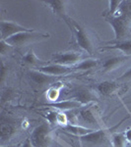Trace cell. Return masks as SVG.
Masks as SVG:
<instances>
[{"label":"cell","mask_w":131,"mask_h":147,"mask_svg":"<svg viewBox=\"0 0 131 147\" xmlns=\"http://www.w3.org/2000/svg\"><path fill=\"white\" fill-rule=\"evenodd\" d=\"M44 3L51 9L52 12L56 16H58L59 18L62 19L66 25L68 26V28H70L71 32H72L73 28H72V24H71V18H69L67 16V13H66V1H61V0H47V1H44Z\"/></svg>","instance_id":"obj_9"},{"label":"cell","mask_w":131,"mask_h":147,"mask_svg":"<svg viewBox=\"0 0 131 147\" xmlns=\"http://www.w3.org/2000/svg\"><path fill=\"white\" fill-rule=\"evenodd\" d=\"M71 24H72V35L75 38L77 45L81 47L84 51H86L89 54H93L95 51L94 43H93V39L91 35L89 34L87 28L82 27L79 25L76 21L71 19Z\"/></svg>","instance_id":"obj_3"},{"label":"cell","mask_w":131,"mask_h":147,"mask_svg":"<svg viewBox=\"0 0 131 147\" xmlns=\"http://www.w3.org/2000/svg\"><path fill=\"white\" fill-rule=\"evenodd\" d=\"M123 0H109L108 1V11L106 12V16H114L118 12L120 5Z\"/></svg>","instance_id":"obj_23"},{"label":"cell","mask_w":131,"mask_h":147,"mask_svg":"<svg viewBox=\"0 0 131 147\" xmlns=\"http://www.w3.org/2000/svg\"><path fill=\"white\" fill-rule=\"evenodd\" d=\"M22 60L26 65L32 66V67H34L35 69H38V68H40V67H44V66L48 65L46 61L40 60V58H38V56L35 54V52L33 49L29 50L27 53L24 55Z\"/></svg>","instance_id":"obj_17"},{"label":"cell","mask_w":131,"mask_h":147,"mask_svg":"<svg viewBox=\"0 0 131 147\" xmlns=\"http://www.w3.org/2000/svg\"><path fill=\"white\" fill-rule=\"evenodd\" d=\"M31 140L34 147H48L51 144V129L46 123H42L33 130Z\"/></svg>","instance_id":"obj_4"},{"label":"cell","mask_w":131,"mask_h":147,"mask_svg":"<svg viewBox=\"0 0 131 147\" xmlns=\"http://www.w3.org/2000/svg\"><path fill=\"white\" fill-rule=\"evenodd\" d=\"M35 70L46 73L47 75L53 76V77H57V76L66 75V74L73 72L74 69H73V67H66V66L58 65V64H48V65L44 66V67L35 69Z\"/></svg>","instance_id":"obj_12"},{"label":"cell","mask_w":131,"mask_h":147,"mask_svg":"<svg viewBox=\"0 0 131 147\" xmlns=\"http://www.w3.org/2000/svg\"><path fill=\"white\" fill-rule=\"evenodd\" d=\"M73 92L74 93L71 96L72 99L78 101L83 106L93 104L94 102L98 101L97 94L91 88H89V87H79V88L75 89Z\"/></svg>","instance_id":"obj_10"},{"label":"cell","mask_w":131,"mask_h":147,"mask_svg":"<svg viewBox=\"0 0 131 147\" xmlns=\"http://www.w3.org/2000/svg\"><path fill=\"white\" fill-rule=\"evenodd\" d=\"M82 53L78 52H60L52 55V62L66 67H74L82 61Z\"/></svg>","instance_id":"obj_7"},{"label":"cell","mask_w":131,"mask_h":147,"mask_svg":"<svg viewBox=\"0 0 131 147\" xmlns=\"http://www.w3.org/2000/svg\"><path fill=\"white\" fill-rule=\"evenodd\" d=\"M57 114L58 111L50 109V110L47 111L46 115H44V118H46L47 123L50 125H57Z\"/></svg>","instance_id":"obj_24"},{"label":"cell","mask_w":131,"mask_h":147,"mask_svg":"<svg viewBox=\"0 0 131 147\" xmlns=\"http://www.w3.org/2000/svg\"><path fill=\"white\" fill-rule=\"evenodd\" d=\"M124 134H125L126 141H127V142H130V143H131V127H128V129L125 130V131H124Z\"/></svg>","instance_id":"obj_29"},{"label":"cell","mask_w":131,"mask_h":147,"mask_svg":"<svg viewBox=\"0 0 131 147\" xmlns=\"http://www.w3.org/2000/svg\"><path fill=\"white\" fill-rule=\"evenodd\" d=\"M57 125H61L62 127L69 125V120H68L67 114L58 111V114H57Z\"/></svg>","instance_id":"obj_25"},{"label":"cell","mask_w":131,"mask_h":147,"mask_svg":"<svg viewBox=\"0 0 131 147\" xmlns=\"http://www.w3.org/2000/svg\"><path fill=\"white\" fill-rule=\"evenodd\" d=\"M111 143H113V147H125L126 145V138L124 131L121 132H114L113 136H111Z\"/></svg>","instance_id":"obj_22"},{"label":"cell","mask_w":131,"mask_h":147,"mask_svg":"<svg viewBox=\"0 0 131 147\" xmlns=\"http://www.w3.org/2000/svg\"><path fill=\"white\" fill-rule=\"evenodd\" d=\"M23 127H25V129H26V127H28V125H29V123H28V121H25V122H23Z\"/></svg>","instance_id":"obj_31"},{"label":"cell","mask_w":131,"mask_h":147,"mask_svg":"<svg viewBox=\"0 0 131 147\" xmlns=\"http://www.w3.org/2000/svg\"><path fill=\"white\" fill-rule=\"evenodd\" d=\"M64 87V84L60 80H57V82H53L49 88L46 90V99L50 102H56L58 99L59 94H60V90Z\"/></svg>","instance_id":"obj_18"},{"label":"cell","mask_w":131,"mask_h":147,"mask_svg":"<svg viewBox=\"0 0 131 147\" xmlns=\"http://www.w3.org/2000/svg\"><path fill=\"white\" fill-rule=\"evenodd\" d=\"M130 79H131V68L128 71H126V72L119 78V80H130Z\"/></svg>","instance_id":"obj_28"},{"label":"cell","mask_w":131,"mask_h":147,"mask_svg":"<svg viewBox=\"0 0 131 147\" xmlns=\"http://www.w3.org/2000/svg\"><path fill=\"white\" fill-rule=\"evenodd\" d=\"M98 91L104 96H109L114 93L118 89V84L114 82L111 80H106V82H101L97 87Z\"/></svg>","instance_id":"obj_19"},{"label":"cell","mask_w":131,"mask_h":147,"mask_svg":"<svg viewBox=\"0 0 131 147\" xmlns=\"http://www.w3.org/2000/svg\"><path fill=\"white\" fill-rule=\"evenodd\" d=\"M12 48H13V46L7 43L6 40H1L0 41V53H1V55H5V54L9 53L12 50Z\"/></svg>","instance_id":"obj_26"},{"label":"cell","mask_w":131,"mask_h":147,"mask_svg":"<svg viewBox=\"0 0 131 147\" xmlns=\"http://www.w3.org/2000/svg\"><path fill=\"white\" fill-rule=\"evenodd\" d=\"M123 122H124V120H122L120 123H118L117 125H114V127H113L111 129H104V127H103V129H96L95 131L87 134V136L80 137V139L84 142H89V143L97 144V145H99V144H103L108 140V138L109 136H113V134H114V132H113V130L115 129L116 127H119Z\"/></svg>","instance_id":"obj_6"},{"label":"cell","mask_w":131,"mask_h":147,"mask_svg":"<svg viewBox=\"0 0 131 147\" xmlns=\"http://www.w3.org/2000/svg\"><path fill=\"white\" fill-rule=\"evenodd\" d=\"M8 73V69L6 68L5 64L2 62L1 64V82H4V80H5L6 78V74Z\"/></svg>","instance_id":"obj_27"},{"label":"cell","mask_w":131,"mask_h":147,"mask_svg":"<svg viewBox=\"0 0 131 147\" xmlns=\"http://www.w3.org/2000/svg\"><path fill=\"white\" fill-rule=\"evenodd\" d=\"M42 106L53 109V110L60 111V112H65V111L83 107L82 104L76 100H73V99H68V100H63V101H56V102H49V103L42 104Z\"/></svg>","instance_id":"obj_11"},{"label":"cell","mask_w":131,"mask_h":147,"mask_svg":"<svg viewBox=\"0 0 131 147\" xmlns=\"http://www.w3.org/2000/svg\"><path fill=\"white\" fill-rule=\"evenodd\" d=\"M29 76H30L31 80L35 82V84L40 85V86H44L46 84H52L55 82V77L50 75H47L46 73L40 72L38 70H32L29 72Z\"/></svg>","instance_id":"obj_13"},{"label":"cell","mask_w":131,"mask_h":147,"mask_svg":"<svg viewBox=\"0 0 131 147\" xmlns=\"http://www.w3.org/2000/svg\"><path fill=\"white\" fill-rule=\"evenodd\" d=\"M31 28H25L15 22L11 21H2L0 22V32H1V40H6L13 35L24 32H30Z\"/></svg>","instance_id":"obj_8"},{"label":"cell","mask_w":131,"mask_h":147,"mask_svg":"<svg viewBox=\"0 0 131 147\" xmlns=\"http://www.w3.org/2000/svg\"><path fill=\"white\" fill-rule=\"evenodd\" d=\"M130 56H113L111 58L106 59L103 64V71L106 73L108 72H113L115 69H117L118 67H120L123 63L126 62L128 59H130Z\"/></svg>","instance_id":"obj_14"},{"label":"cell","mask_w":131,"mask_h":147,"mask_svg":"<svg viewBox=\"0 0 131 147\" xmlns=\"http://www.w3.org/2000/svg\"><path fill=\"white\" fill-rule=\"evenodd\" d=\"M49 37H50V34L47 32H37V30H32L30 32H24L13 35V36L7 38L6 42L13 47H22L34 43V42L48 39Z\"/></svg>","instance_id":"obj_2"},{"label":"cell","mask_w":131,"mask_h":147,"mask_svg":"<svg viewBox=\"0 0 131 147\" xmlns=\"http://www.w3.org/2000/svg\"><path fill=\"white\" fill-rule=\"evenodd\" d=\"M98 64H99V60L88 58L85 59V60H82L79 64L74 66L73 69H74V71H90L92 69L96 68Z\"/></svg>","instance_id":"obj_21"},{"label":"cell","mask_w":131,"mask_h":147,"mask_svg":"<svg viewBox=\"0 0 131 147\" xmlns=\"http://www.w3.org/2000/svg\"><path fill=\"white\" fill-rule=\"evenodd\" d=\"M16 131H17V129L13 125L8 124V123H2L1 125H0V138H1V141L4 142L10 139L15 134Z\"/></svg>","instance_id":"obj_20"},{"label":"cell","mask_w":131,"mask_h":147,"mask_svg":"<svg viewBox=\"0 0 131 147\" xmlns=\"http://www.w3.org/2000/svg\"><path fill=\"white\" fill-rule=\"evenodd\" d=\"M62 129L64 131L68 132V134H73V136H79V137L87 136V134H91V132L96 130L95 129H91V127H82V125H71V124L65 125Z\"/></svg>","instance_id":"obj_16"},{"label":"cell","mask_w":131,"mask_h":147,"mask_svg":"<svg viewBox=\"0 0 131 147\" xmlns=\"http://www.w3.org/2000/svg\"><path fill=\"white\" fill-rule=\"evenodd\" d=\"M103 49H116L122 52L123 55L131 57V39L108 42V45L104 46Z\"/></svg>","instance_id":"obj_15"},{"label":"cell","mask_w":131,"mask_h":147,"mask_svg":"<svg viewBox=\"0 0 131 147\" xmlns=\"http://www.w3.org/2000/svg\"><path fill=\"white\" fill-rule=\"evenodd\" d=\"M22 147H34V145H33V143H32V140H31V138L26 139V141L24 142Z\"/></svg>","instance_id":"obj_30"},{"label":"cell","mask_w":131,"mask_h":147,"mask_svg":"<svg viewBox=\"0 0 131 147\" xmlns=\"http://www.w3.org/2000/svg\"><path fill=\"white\" fill-rule=\"evenodd\" d=\"M104 19L113 28L114 40H124L131 28V1L123 0L117 13L114 16H104Z\"/></svg>","instance_id":"obj_1"},{"label":"cell","mask_w":131,"mask_h":147,"mask_svg":"<svg viewBox=\"0 0 131 147\" xmlns=\"http://www.w3.org/2000/svg\"><path fill=\"white\" fill-rule=\"evenodd\" d=\"M79 117L85 124L94 127L95 129H100L104 127V124L100 117L99 109L95 104H89L86 107H82L78 118Z\"/></svg>","instance_id":"obj_5"}]
</instances>
